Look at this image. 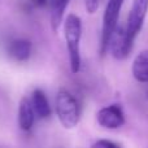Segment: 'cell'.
Wrapping results in <instances>:
<instances>
[{
	"label": "cell",
	"mask_w": 148,
	"mask_h": 148,
	"mask_svg": "<svg viewBox=\"0 0 148 148\" xmlns=\"http://www.w3.org/2000/svg\"><path fill=\"white\" fill-rule=\"evenodd\" d=\"M34 108L33 104L29 99L22 97L20 101V107H18V125L23 131L31 130L34 125Z\"/></svg>",
	"instance_id": "52a82bcc"
},
{
	"label": "cell",
	"mask_w": 148,
	"mask_h": 148,
	"mask_svg": "<svg viewBox=\"0 0 148 148\" xmlns=\"http://www.w3.org/2000/svg\"><path fill=\"white\" fill-rule=\"evenodd\" d=\"M18 1H22V0H18Z\"/></svg>",
	"instance_id": "5bb4252c"
},
{
	"label": "cell",
	"mask_w": 148,
	"mask_h": 148,
	"mask_svg": "<svg viewBox=\"0 0 148 148\" xmlns=\"http://www.w3.org/2000/svg\"><path fill=\"white\" fill-rule=\"evenodd\" d=\"M8 53L17 61H26L31 55V42L27 39H16L10 42Z\"/></svg>",
	"instance_id": "9c48e42d"
},
{
	"label": "cell",
	"mask_w": 148,
	"mask_h": 148,
	"mask_svg": "<svg viewBox=\"0 0 148 148\" xmlns=\"http://www.w3.org/2000/svg\"><path fill=\"white\" fill-rule=\"evenodd\" d=\"M125 0H109L105 7L103 16V30H101V43H100V55L104 56L109 48V42L112 34L114 33L118 22L121 8Z\"/></svg>",
	"instance_id": "3957f363"
},
{
	"label": "cell",
	"mask_w": 148,
	"mask_h": 148,
	"mask_svg": "<svg viewBox=\"0 0 148 148\" xmlns=\"http://www.w3.org/2000/svg\"><path fill=\"white\" fill-rule=\"evenodd\" d=\"M84 5H86L87 12L90 14H94L99 8V0H84Z\"/></svg>",
	"instance_id": "4fadbf2b"
},
{
	"label": "cell",
	"mask_w": 148,
	"mask_h": 148,
	"mask_svg": "<svg viewBox=\"0 0 148 148\" xmlns=\"http://www.w3.org/2000/svg\"><path fill=\"white\" fill-rule=\"evenodd\" d=\"M133 77L140 83H148V49H143L136 55L131 66Z\"/></svg>",
	"instance_id": "ba28073f"
},
{
	"label": "cell",
	"mask_w": 148,
	"mask_h": 148,
	"mask_svg": "<svg viewBox=\"0 0 148 148\" xmlns=\"http://www.w3.org/2000/svg\"><path fill=\"white\" fill-rule=\"evenodd\" d=\"M133 44L134 42L129 38L126 27L117 26L109 42V49L112 52V56L117 60H125L131 52Z\"/></svg>",
	"instance_id": "5b68a950"
},
{
	"label": "cell",
	"mask_w": 148,
	"mask_h": 148,
	"mask_svg": "<svg viewBox=\"0 0 148 148\" xmlns=\"http://www.w3.org/2000/svg\"><path fill=\"white\" fill-rule=\"evenodd\" d=\"M97 122L100 126L104 129H109V130H114L118 129L125 123V116L121 109L120 105H108L104 107L97 112Z\"/></svg>",
	"instance_id": "8992f818"
},
{
	"label": "cell",
	"mask_w": 148,
	"mask_h": 148,
	"mask_svg": "<svg viewBox=\"0 0 148 148\" xmlns=\"http://www.w3.org/2000/svg\"><path fill=\"white\" fill-rule=\"evenodd\" d=\"M31 104H33L34 112L39 116L40 118H48L52 113L51 105L48 103V99L44 95V92L42 90L36 88L33 91L31 95Z\"/></svg>",
	"instance_id": "30bf717a"
},
{
	"label": "cell",
	"mask_w": 148,
	"mask_h": 148,
	"mask_svg": "<svg viewBox=\"0 0 148 148\" xmlns=\"http://www.w3.org/2000/svg\"><path fill=\"white\" fill-rule=\"evenodd\" d=\"M64 34L66 40V48L69 53V64L73 73H78L81 69V38L82 22L75 14H69L64 22Z\"/></svg>",
	"instance_id": "6da1fadb"
},
{
	"label": "cell",
	"mask_w": 148,
	"mask_h": 148,
	"mask_svg": "<svg viewBox=\"0 0 148 148\" xmlns=\"http://www.w3.org/2000/svg\"><path fill=\"white\" fill-rule=\"evenodd\" d=\"M91 148H121L120 144L114 143L112 140H108V139H100L96 140L94 144L91 146Z\"/></svg>",
	"instance_id": "7c38bea8"
},
{
	"label": "cell",
	"mask_w": 148,
	"mask_h": 148,
	"mask_svg": "<svg viewBox=\"0 0 148 148\" xmlns=\"http://www.w3.org/2000/svg\"><path fill=\"white\" fill-rule=\"evenodd\" d=\"M69 0H52V29L56 33L59 30V26L61 25L62 17H64L65 9H66Z\"/></svg>",
	"instance_id": "8fae6325"
},
{
	"label": "cell",
	"mask_w": 148,
	"mask_h": 148,
	"mask_svg": "<svg viewBox=\"0 0 148 148\" xmlns=\"http://www.w3.org/2000/svg\"><path fill=\"white\" fill-rule=\"evenodd\" d=\"M148 12V0H134L131 5V10L129 13L126 33L131 40H135L136 35L143 27L144 20Z\"/></svg>",
	"instance_id": "277c9868"
},
{
	"label": "cell",
	"mask_w": 148,
	"mask_h": 148,
	"mask_svg": "<svg viewBox=\"0 0 148 148\" xmlns=\"http://www.w3.org/2000/svg\"><path fill=\"white\" fill-rule=\"evenodd\" d=\"M56 113L65 129H74L81 118V109L75 97L65 90H60L56 96Z\"/></svg>",
	"instance_id": "7a4b0ae2"
}]
</instances>
